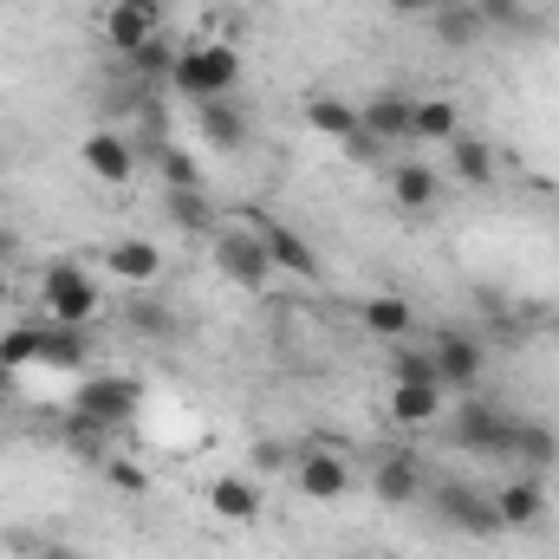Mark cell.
<instances>
[{
  "mask_svg": "<svg viewBox=\"0 0 559 559\" xmlns=\"http://www.w3.org/2000/svg\"><path fill=\"white\" fill-rule=\"evenodd\" d=\"M423 495H429L436 521L455 527V534H468V540L508 534V527H501V508H495V488H481V481H468V475H436Z\"/></svg>",
  "mask_w": 559,
  "mask_h": 559,
  "instance_id": "6da1fadb",
  "label": "cell"
},
{
  "mask_svg": "<svg viewBox=\"0 0 559 559\" xmlns=\"http://www.w3.org/2000/svg\"><path fill=\"white\" fill-rule=\"evenodd\" d=\"M138 404H143V384L138 378H124V371H85L79 391H72V411L92 417V423H105L111 436L138 417Z\"/></svg>",
  "mask_w": 559,
  "mask_h": 559,
  "instance_id": "5b68a950",
  "label": "cell"
},
{
  "mask_svg": "<svg viewBox=\"0 0 559 559\" xmlns=\"http://www.w3.org/2000/svg\"><path fill=\"white\" fill-rule=\"evenodd\" d=\"M118 7H138V13H150V20H163V0H118Z\"/></svg>",
  "mask_w": 559,
  "mask_h": 559,
  "instance_id": "f35d334b",
  "label": "cell"
},
{
  "mask_svg": "<svg viewBox=\"0 0 559 559\" xmlns=\"http://www.w3.org/2000/svg\"><path fill=\"white\" fill-rule=\"evenodd\" d=\"M384 189H391V202L404 209V215H429V209H442V176H436V163H391L384 169Z\"/></svg>",
  "mask_w": 559,
  "mask_h": 559,
  "instance_id": "4fadbf2b",
  "label": "cell"
},
{
  "mask_svg": "<svg viewBox=\"0 0 559 559\" xmlns=\"http://www.w3.org/2000/svg\"><path fill=\"white\" fill-rule=\"evenodd\" d=\"M105 274L124 280V286H156V274H163V248H156V241H143V235H124V241H111Z\"/></svg>",
  "mask_w": 559,
  "mask_h": 559,
  "instance_id": "d6986e66",
  "label": "cell"
},
{
  "mask_svg": "<svg viewBox=\"0 0 559 559\" xmlns=\"http://www.w3.org/2000/svg\"><path fill=\"white\" fill-rule=\"evenodd\" d=\"M449 176H455L462 189H488V182L501 176V156H495V143H488V138H468V131H462V138L449 143Z\"/></svg>",
  "mask_w": 559,
  "mask_h": 559,
  "instance_id": "44dd1931",
  "label": "cell"
},
{
  "mask_svg": "<svg viewBox=\"0 0 559 559\" xmlns=\"http://www.w3.org/2000/svg\"><path fill=\"white\" fill-rule=\"evenodd\" d=\"M66 442L72 449H85V455H105V442H111V429L92 417H79V411H66Z\"/></svg>",
  "mask_w": 559,
  "mask_h": 559,
  "instance_id": "836d02e7",
  "label": "cell"
},
{
  "mask_svg": "<svg viewBox=\"0 0 559 559\" xmlns=\"http://www.w3.org/2000/svg\"><path fill=\"white\" fill-rule=\"evenodd\" d=\"M254 235H261V248H267L274 274H286V280H319V248H312L299 228H286V222H254Z\"/></svg>",
  "mask_w": 559,
  "mask_h": 559,
  "instance_id": "7c38bea8",
  "label": "cell"
},
{
  "mask_svg": "<svg viewBox=\"0 0 559 559\" xmlns=\"http://www.w3.org/2000/svg\"><path fill=\"white\" fill-rule=\"evenodd\" d=\"M105 475H111V488H118V495H131V501L150 495V468H143L138 455H105Z\"/></svg>",
  "mask_w": 559,
  "mask_h": 559,
  "instance_id": "d6a6232c",
  "label": "cell"
},
{
  "mask_svg": "<svg viewBox=\"0 0 559 559\" xmlns=\"http://www.w3.org/2000/svg\"><path fill=\"white\" fill-rule=\"evenodd\" d=\"M411 138L417 143H455L462 138V105H455V98H417Z\"/></svg>",
  "mask_w": 559,
  "mask_h": 559,
  "instance_id": "d4e9b609",
  "label": "cell"
},
{
  "mask_svg": "<svg viewBox=\"0 0 559 559\" xmlns=\"http://www.w3.org/2000/svg\"><path fill=\"white\" fill-rule=\"evenodd\" d=\"M39 338H46V325L20 319L13 332H0V365H7V371H26V365H39Z\"/></svg>",
  "mask_w": 559,
  "mask_h": 559,
  "instance_id": "83f0119b",
  "label": "cell"
},
{
  "mask_svg": "<svg viewBox=\"0 0 559 559\" xmlns=\"http://www.w3.org/2000/svg\"><path fill=\"white\" fill-rule=\"evenodd\" d=\"M293 488H299L306 501H345V495H352V462H345L338 449H306V455L293 462Z\"/></svg>",
  "mask_w": 559,
  "mask_h": 559,
  "instance_id": "30bf717a",
  "label": "cell"
},
{
  "mask_svg": "<svg viewBox=\"0 0 559 559\" xmlns=\"http://www.w3.org/2000/svg\"><path fill=\"white\" fill-rule=\"evenodd\" d=\"M156 169H163V189H209L202 163H195L189 150H176V143H163V150H156Z\"/></svg>",
  "mask_w": 559,
  "mask_h": 559,
  "instance_id": "f1b7e54d",
  "label": "cell"
},
{
  "mask_svg": "<svg viewBox=\"0 0 559 559\" xmlns=\"http://www.w3.org/2000/svg\"><path fill=\"white\" fill-rule=\"evenodd\" d=\"M156 26H163V20H150L138 7H118V0H111V13H105V46H111L118 59H131V52H143V46L156 39Z\"/></svg>",
  "mask_w": 559,
  "mask_h": 559,
  "instance_id": "cb8c5ba5",
  "label": "cell"
},
{
  "mask_svg": "<svg viewBox=\"0 0 559 559\" xmlns=\"http://www.w3.org/2000/svg\"><path fill=\"white\" fill-rule=\"evenodd\" d=\"M7 306H13V274L0 267V312H7Z\"/></svg>",
  "mask_w": 559,
  "mask_h": 559,
  "instance_id": "60d3db41",
  "label": "cell"
},
{
  "mask_svg": "<svg viewBox=\"0 0 559 559\" xmlns=\"http://www.w3.org/2000/svg\"><path fill=\"white\" fill-rule=\"evenodd\" d=\"M7 261H20V235H13V228H0V267H7Z\"/></svg>",
  "mask_w": 559,
  "mask_h": 559,
  "instance_id": "74e56055",
  "label": "cell"
},
{
  "mask_svg": "<svg viewBox=\"0 0 559 559\" xmlns=\"http://www.w3.org/2000/svg\"><path fill=\"white\" fill-rule=\"evenodd\" d=\"M52 559H85V554H52Z\"/></svg>",
  "mask_w": 559,
  "mask_h": 559,
  "instance_id": "b9f144b4",
  "label": "cell"
},
{
  "mask_svg": "<svg viewBox=\"0 0 559 559\" xmlns=\"http://www.w3.org/2000/svg\"><path fill=\"white\" fill-rule=\"evenodd\" d=\"M306 124L332 143H358V105H345V98H312V105H306Z\"/></svg>",
  "mask_w": 559,
  "mask_h": 559,
  "instance_id": "4316f807",
  "label": "cell"
},
{
  "mask_svg": "<svg viewBox=\"0 0 559 559\" xmlns=\"http://www.w3.org/2000/svg\"><path fill=\"white\" fill-rule=\"evenodd\" d=\"M163 215H169V228L189 235V241H215V228H222L209 189H163Z\"/></svg>",
  "mask_w": 559,
  "mask_h": 559,
  "instance_id": "ac0fdd59",
  "label": "cell"
},
{
  "mask_svg": "<svg viewBox=\"0 0 559 559\" xmlns=\"http://www.w3.org/2000/svg\"><path fill=\"white\" fill-rule=\"evenodd\" d=\"M384 417L397 423V429H436V423L449 417V391L442 384H391Z\"/></svg>",
  "mask_w": 559,
  "mask_h": 559,
  "instance_id": "2e32d148",
  "label": "cell"
},
{
  "mask_svg": "<svg viewBox=\"0 0 559 559\" xmlns=\"http://www.w3.org/2000/svg\"><path fill=\"white\" fill-rule=\"evenodd\" d=\"M384 7H391L397 20H429V13H436L442 0H384Z\"/></svg>",
  "mask_w": 559,
  "mask_h": 559,
  "instance_id": "d590c367",
  "label": "cell"
},
{
  "mask_svg": "<svg viewBox=\"0 0 559 559\" xmlns=\"http://www.w3.org/2000/svg\"><path fill=\"white\" fill-rule=\"evenodd\" d=\"M254 462H261V468H280V462H286V449H280V442H261V449H254Z\"/></svg>",
  "mask_w": 559,
  "mask_h": 559,
  "instance_id": "8d00e7d4",
  "label": "cell"
},
{
  "mask_svg": "<svg viewBox=\"0 0 559 559\" xmlns=\"http://www.w3.org/2000/svg\"><path fill=\"white\" fill-rule=\"evenodd\" d=\"M358 319H365V332H378V338H391V345L417 332V312H411L404 293H371V299L358 306Z\"/></svg>",
  "mask_w": 559,
  "mask_h": 559,
  "instance_id": "7402d4cb",
  "label": "cell"
},
{
  "mask_svg": "<svg viewBox=\"0 0 559 559\" xmlns=\"http://www.w3.org/2000/svg\"><path fill=\"white\" fill-rule=\"evenodd\" d=\"M495 508H501V527L508 534H521V527H540L547 521V475H514V481H501L495 488Z\"/></svg>",
  "mask_w": 559,
  "mask_h": 559,
  "instance_id": "5bb4252c",
  "label": "cell"
},
{
  "mask_svg": "<svg viewBox=\"0 0 559 559\" xmlns=\"http://www.w3.org/2000/svg\"><path fill=\"white\" fill-rule=\"evenodd\" d=\"M169 85L182 92V98H235V85H241V52H235V39H202V46H182L176 52V66H169Z\"/></svg>",
  "mask_w": 559,
  "mask_h": 559,
  "instance_id": "7a4b0ae2",
  "label": "cell"
},
{
  "mask_svg": "<svg viewBox=\"0 0 559 559\" xmlns=\"http://www.w3.org/2000/svg\"><path fill=\"white\" fill-rule=\"evenodd\" d=\"M411 111H417V98H404V92H378V98H365L358 105V156L365 150H378V143H404L411 138Z\"/></svg>",
  "mask_w": 559,
  "mask_h": 559,
  "instance_id": "ba28073f",
  "label": "cell"
},
{
  "mask_svg": "<svg viewBox=\"0 0 559 559\" xmlns=\"http://www.w3.org/2000/svg\"><path fill=\"white\" fill-rule=\"evenodd\" d=\"M13 384H20V371H7V365H0V404L13 397Z\"/></svg>",
  "mask_w": 559,
  "mask_h": 559,
  "instance_id": "ab89813d",
  "label": "cell"
},
{
  "mask_svg": "<svg viewBox=\"0 0 559 559\" xmlns=\"http://www.w3.org/2000/svg\"><path fill=\"white\" fill-rule=\"evenodd\" d=\"M124 325H138L143 338H176V332H182L176 306H156V299H138V306L124 312Z\"/></svg>",
  "mask_w": 559,
  "mask_h": 559,
  "instance_id": "4dcf8cb0",
  "label": "cell"
},
{
  "mask_svg": "<svg viewBox=\"0 0 559 559\" xmlns=\"http://www.w3.org/2000/svg\"><path fill=\"white\" fill-rule=\"evenodd\" d=\"M209 248H215V267L235 280L241 293H267V286H274V261H267V248H261V235H254V228L222 222Z\"/></svg>",
  "mask_w": 559,
  "mask_h": 559,
  "instance_id": "8992f818",
  "label": "cell"
},
{
  "mask_svg": "<svg viewBox=\"0 0 559 559\" xmlns=\"http://www.w3.org/2000/svg\"><path fill=\"white\" fill-rule=\"evenodd\" d=\"M514 423L521 417H514L508 404L468 391V397L449 411V442H455L462 455H514Z\"/></svg>",
  "mask_w": 559,
  "mask_h": 559,
  "instance_id": "3957f363",
  "label": "cell"
},
{
  "mask_svg": "<svg viewBox=\"0 0 559 559\" xmlns=\"http://www.w3.org/2000/svg\"><path fill=\"white\" fill-rule=\"evenodd\" d=\"M79 163H85V176H92V182L124 189V182L138 176V143L124 138V131H92V138L79 143Z\"/></svg>",
  "mask_w": 559,
  "mask_h": 559,
  "instance_id": "9c48e42d",
  "label": "cell"
},
{
  "mask_svg": "<svg viewBox=\"0 0 559 559\" xmlns=\"http://www.w3.org/2000/svg\"><path fill=\"white\" fill-rule=\"evenodd\" d=\"M514 462H521L527 475H547V468L559 462V429L554 423H540V417L514 423Z\"/></svg>",
  "mask_w": 559,
  "mask_h": 559,
  "instance_id": "603a6c76",
  "label": "cell"
},
{
  "mask_svg": "<svg viewBox=\"0 0 559 559\" xmlns=\"http://www.w3.org/2000/svg\"><path fill=\"white\" fill-rule=\"evenodd\" d=\"M209 514L228 527H254L261 521V481L254 475H215L209 481Z\"/></svg>",
  "mask_w": 559,
  "mask_h": 559,
  "instance_id": "e0dca14e",
  "label": "cell"
},
{
  "mask_svg": "<svg viewBox=\"0 0 559 559\" xmlns=\"http://www.w3.org/2000/svg\"><path fill=\"white\" fill-rule=\"evenodd\" d=\"M429 33H436V46H449V52H468V46H481V39H488V26H481L475 0H442V7L429 13Z\"/></svg>",
  "mask_w": 559,
  "mask_h": 559,
  "instance_id": "ffe728a7",
  "label": "cell"
},
{
  "mask_svg": "<svg viewBox=\"0 0 559 559\" xmlns=\"http://www.w3.org/2000/svg\"><path fill=\"white\" fill-rule=\"evenodd\" d=\"M195 131H202L209 150H222V156H241L248 138H254V131H248V111H241L235 98H202V105H195Z\"/></svg>",
  "mask_w": 559,
  "mask_h": 559,
  "instance_id": "9a60e30c",
  "label": "cell"
},
{
  "mask_svg": "<svg viewBox=\"0 0 559 559\" xmlns=\"http://www.w3.org/2000/svg\"><path fill=\"white\" fill-rule=\"evenodd\" d=\"M124 66H131L138 79H169V66H176V52H169L163 39H150L143 52H131V59H124Z\"/></svg>",
  "mask_w": 559,
  "mask_h": 559,
  "instance_id": "e575fe53",
  "label": "cell"
},
{
  "mask_svg": "<svg viewBox=\"0 0 559 559\" xmlns=\"http://www.w3.org/2000/svg\"><path fill=\"white\" fill-rule=\"evenodd\" d=\"M39 299H46V319H52V325H79V332L105 312L98 280L85 274L79 261H52V267L39 274Z\"/></svg>",
  "mask_w": 559,
  "mask_h": 559,
  "instance_id": "277c9868",
  "label": "cell"
},
{
  "mask_svg": "<svg viewBox=\"0 0 559 559\" xmlns=\"http://www.w3.org/2000/svg\"><path fill=\"white\" fill-rule=\"evenodd\" d=\"M475 13H481L488 33H527V26H534L527 0H475Z\"/></svg>",
  "mask_w": 559,
  "mask_h": 559,
  "instance_id": "1f68e13d",
  "label": "cell"
},
{
  "mask_svg": "<svg viewBox=\"0 0 559 559\" xmlns=\"http://www.w3.org/2000/svg\"><path fill=\"white\" fill-rule=\"evenodd\" d=\"M85 358H92L85 332H79V325H52V319H46V338H39V365H46V371H85Z\"/></svg>",
  "mask_w": 559,
  "mask_h": 559,
  "instance_id": "484cf974",
  "label": "cell"
},
{
  "mask_svg": "<svg viewBox=\"0 0 559 559\" xmlns=\"http://www.w3.org/2000/svg\"><path fill=\"white\" fill-rule=\"evenodd\" d=\"M391 384H436V358L429 345H391Z\"/></svg>",
  "mask_w": 559,
  "mask_h": 559,
  "instance_id": "f546056e",
  "label": "cell"
},
{
  "mask_svg": "<svg viewBox=\"0 0 559 559\" xmlns=\"http://www.w3.org/2000/svg\"><path fill=\"white\" fill-rule=\"evenodd\" d=\"M423 488H429V475H423V462L411 455V449L378 455V468H371V495H378L384 508H417Z\"/></svg>",
  "mask_w": 559,
  "mask_h": 559,
  "instance_id": "8fae6325",
  "label": "cell"
},
{
  "mask_svg": "<svg viewBox=\"0 0 559 559\" xmlns=\"http://www.w3.org/2000/svg\"><path fill=\"white\" fill-rule=\"evenodd\" d=\"M429 358H436V384L442 391H475L481 384V371H488V352L468 338V332H455V325H442L436 338H429Z\"/></svg>",
  "mask_w": 559,
  "mask_h": 559,
  "instance_id": "52a82bcc",
  "label": "cell"
}]
</instances>
